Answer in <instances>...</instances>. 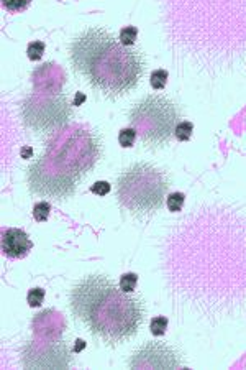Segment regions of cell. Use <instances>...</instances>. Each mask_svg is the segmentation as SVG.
<instances>
[{
    "label": "cell",
    "instance_id": "ba28073f",
    "mask_svg": "<svg viewBox=\"0 0 246 370\" xmlns=\"http://www.w3.org/2000/svg\"><path fill=\"white\" fill-rule=\"evenodd\" d=\"M133 368L148 367V368H177L180 362L176 352L164 346V344H146L133 355L130 362Z\"/></svg>",
    "mask_w": 246,
    "mask_h": 370
},
{
    "label": "cell",
    "instance_id": "44dd1931",
    "mask_svg": "<svg viewBox=\"0 0 246 370\" xmlns=\"http://www.w3.org/2000/svg\"><path fill=\"white\" fill-rule=\"evenodd\" d=\"M110 189H112L110 183H107V181H97V183L92 184V186H90V193H94L97 196H107L110 193Z\"/></svg>",
    "mask_w": 246,
    "mask_h": 370
},
{
    "label": "cell",
    "instance_id": "7402d4cb",
    "mask_svg": "<svg viewBox=\"0 0 246 370\" xmlns=\"http://www.w3.org/2000/svg\"><path fill=\"white\" fill-rule=\"evenodd\" d=\"M84 100H86V95L79 92V94L76 95V99H74V105H81Z\"/></svg>",
    "mask_w": 246,
    "mask_h": 370
},
{
    "label": "cell",
    "instance_id": "6da1fadb",
    "mask_svg": "<svg viewBox=\"0 0 246 370\" xmlns=\"http://www.w3.org/2000/svg\"><path fill=\"white\" fill-rule=\"evenodd\" d=\"M69 58L74 71L110 99L132 92L145 74V60L140 49L118 43L100 27L89 28L74 38Z\"/></svg>",
    "mask_w": 246,
    "mask_h": 370
},
{
    "label": "cell",
    "instance_id": "9a60e30c",
    "mask_svg": "<svg viewBox=\"0 0 246 370\" xmlns=\"http://www.w3.org/2000/svg\"><path fill=\"white\" fill-rule=\"evenodd\" d=\"M137 283H138V275L133 272H128L120 278V290H123L125 293H132L137 288Z\"/></svg>",
    "mask_w": 246,
    "mask_h": 370
},
{
    "label": "cell",
    "instance_id": "ac0fdd59",
    "mask_svg": "<svg viewBox=\"0 0 246 370\" xmlns=\"http://www.w3.org/2000/svg\"><path fill=\"white\" fill-rule=\"evenodd\" d=\"M33 2V0H2V5L4 9L7 12H23L30 7V4Z\"/></svg>",
    "mask_w": 246,
    "mask_h": 370
},
{
    "label": "cell",
    "instance_id": "e0dca14e",
    "mask_svg": "<svg viewBox=\"0 0 246 370\" xmlns=\"http://www.w3.org/2000/svg\"><path fill=\"white\" fill-rule=\"evenodd\" d=\"M184 201H186V196L182 193L167 194V199H166L167 209H169L171 213H179V210L182 209V206H184Z\"/></svg>",
    "mask_w": 246,
    "mask_h": 370
},
{
    "label": "cell",
    "instance_id": "2e32d148",
    "mask_svg": "<svg viewBox=\"0 0 246 370\" xmlns=\"http://www.w3.org/2000/svg\"><path fill=\"white\" fill-rule=\"evenodd\" d=\"M44 49H46V44L43 41H31L27 48V55L31 61H40L44 55Z\"/></svg>",
    "mask_w": 246,
    "mask_h": 370
},
{
    "label": "cell",
    "instance_id": "7a4b0ae2",
    "mask_svg": "<svg viewBox=\"0 0 246 370\" xmlns=\"http://www.w3.org/2000/svg\"><path fill=\"white\" fill-rule=\"evenodd\" d=\"M71 311L95 337L110 346L132 339L145 320L143 301L115 288L103 275L86 277L74 286Z\"/></svg>",
    "mask_w": 246,
    "mask_h": 370
},
{
    "label": "cell",
    "instance_id": "3957f363",
    "mask_svg": "<svg viewBox=\"0 0 246 370\" xmlns=\"http://www.w3.org/2000/svg\"><path fill=\"white\" fill-rule=\"evenodd\" d=\"M102 156L99 135L86 127L57 132L46 145L40 160L46 168L73 181H79L92 170Z\"/></svg>",
    "mask_w": 246,
    "mask_h": 370
},
{
    "label": "cell",
    "instance_id": "d6986e66",
    "mask_svg": "<svg viewBox=\"0 0 246 370\" xmlns=\"http://www.w3.org/2000/svg\"><path fill=\"white\" fill-rule=\"evenodd\" d=\"M167 329V318L166 316H156L150 323V331L153 336H163Z\"/></svg>",
    "mask_w": 246,
    "mask_h": 370
},
{
    "label": "cell",
    "instance_id": "8fae6325",
    "mask_svg": "<svg viewBox=\"0 0 246 370\" xmlns=\"http://www.w3.org/2000/svg\"><path fill=\"white\" fill-rule=\"evenodd\" d=\"M167 78H169V74H167L166 69H156V71H153L151 73V78H150L151 87L156 89V91H161V89H164L166 84H167Z\"/></svg>",
    "mask_w": 246,
    "mask_h": 370
},
{
    "label": "cell",
    "instance_id": "8992f818",
    "mask_svg": "<svg viewBox=\"0 0 246 370\" xmlns=\"http://www.w3.org/2000/svg\"><path fill=\"white\" fill-rule=\"evenodd\" d=\"M71 114H73V109H71L68 97L61 91H35L22 102L20 107L22 122L28 129L40 133H49L63 129L69 122Z\"/></svg>",
    "mask_w": 246,
    "mask_h": 370
},
{
    "label": "cell",
    "instance_id": "277c9868",
    "mask_svg": "<svg viewBox=\"0 0 246 370\" xmlns=\"http://www.w3.org/2000/svg\"><path fill=\"white\" fill-rule=\"evenodd\" d=\"M169 186L161 170L150 163H135L118 176L116 197L123 209L143 218L163 207Z\"/></svg>",
    "mask_w": 246,
    "mask_h": 370
},
{
    "label": "cell",
    "instance_id": "cb8c5ba5",
    "mask_svg": "<svg viewBox=\"0 0 246 370\" xmlns=\"http://www.w3.org/2000/svg\"><path fill=\"white\" fill-rule=\"evenodd\" d=\"M76 342H77V346L74 347V350H76V352H81V350L86 347V342H84L82 339H77Z\"/></svg>",
    "mask_w": 246,
    "mask_h": 370
},
{
    "label": "cell",
    "instance_id": "603a6c76",
    "mask_svg": "<svg viewBox=\"0 0 246 370\" xmlns=\"http://www.w3.org/2000/svg\"><path fill=\"white\" fill-rule=\"evenodd\" d=\"M31 155H33V150H31V146H27V148L22 150V156L23 158H30Z\"/></svg>",
    "mask_w": 246,
    "mask_h": 370
},
{
    "label": "cell",
    "instance_id": "ffe728a7",
    "mask_svg": "<svg viewBox=\"0 0 246 370\" xmlns=\"http://www.w3.org/2000/svg\"><path fill=\"white\" fill-rule=\"evenodd\" d=\"M27 301L31 308H38L44 301V290L43 288H31L27 295Z\"/></svg>",
    "mask_w": 246,
    "mask_h": 370
},
{
    "label": "cell",
    "instance_id": "5b68a950",
    "mask_svg": "<svg viewBox=\"0 0 246 370\" xmlns=\"http://www.w3.org/2000/svg\"><path fill=\"white\" fill-rule=\"evenodd\" d=\"M130 125L146 148L158 150L169 145L180 122L179 107L164 95H146L132 107L128 114Z\"/></svg>",
    "mask_w": 246,
    "mask_h": 370
},
{
    "label": "cell",
    "instance_id": "30bf717a",
    "mask_svg": "<svg viewBox=\"0 0 246 370\" xmlns=\"http://www.w3.org/2000/svg\"><path fill=\"white\" fill-rule=\"evenodd\" d=\"M137 36H138V28L128 25V27H123L120 30L118 40H120L121 44H125V46H133L135 41H137Z\"/></svg>",
    "mask_w": 246,
    "mask_h": 370
},
{
    "label": "cell",
    "instance_id": "7c38bea8",
    "mask_svg": "<svg viewBox=\"0 0 246 370\" xmlns=\"http://www.w3.org/2000/svg\"><path fill=\"white\" fill-rule=\"evenodd\" d=\"M138 133L133 127H128V129H121L118 133V142L123 148H130V146L135 145V140H137Z\"/></svg>",
    "mask_w": 246,
    "mask_h": 370
},
{
    "label": "cell",
    "instance_id": "52a82bcc",
    "mask_svg": "<svg viewBox=\"0 0 246 370\" xmlns=\"http://www.w3.org/2000/svg\"><path fill=\"white\" fill-rule=\"evenodd\" d=\"M27 181L31 189V193L40 196H49L54 199L61 201L71 197L77 189V183L64 178L61 175L54 173L49 168L43 165V162L38 158L28 167L27 171Z\"/></svg>",
    "mask_w": 246,
    "mask_h": 370
},
{
    "label": "cell",
    "instance_id": "5bb4252c",
    "mask_svg": "<svg viewBox=\"0 0 246 370\" xmlns=\"http://www.w3.org/2000/svg\"><path fill=\"white\" fill-rule=\"evenodd\" d=\"M49 213H51V206L46 201L36 202L33 206V218L36 222H46L49 218Z\"/></svg>",
    "mask_w": 246,
    "mask_h": 370
},
{
    "label": "cell",
    "instance_id": "4fadbf2b",
    "mask_svg": "<svg viewBox=\"0 0 246 370\" xmlns=\"http://www.w3.org/2000/svg\"><path fill=\"white\" fill-rule=\"evenodd\" d=\"M192 132H194V125L192 122H187V120H182V122H179L177 127H176V132H174V137H176L179 142H186V140H189L192 137Z\"/></svg>",
    "mask_w": 246,
    "mask_h": 370
},
{
    "label": "cell",
    "instance_id": "9c48e42d",
    "mask_svg": "<svg viewBox=\"0 0 246 370\" xmlns=\"http://www.w3.org/2000/svg\"><path fill=\"white\" fill-rule=\"evenodd\" d=\"M33 248V242L22 229H7L2 235V250L9 258H23Z\"/></svg>",
    "mask_w": 246,
    "mask_h": 370
}]
</instances>
